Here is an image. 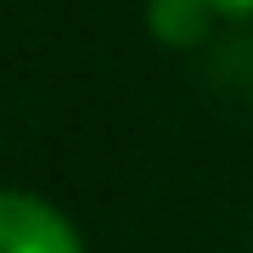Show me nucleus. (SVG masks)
Wrapping results in <instances>:
<instances>
[{
    "mask_svg": "<svg viewBox=\"0 0 253 253\" xmlns=\"http://www.w3.org/2000/svg\"><path fill=\"white\" fill-rule=\"evenodd\" d=\"M0 253H84V242L45 197L0 191Z\"/></svg>",
    "mask_w": 253,
    "mask_h": 253,
    "instance_id": "obj_1",
    "label": "nucleus"
},
{
    "mask_svg": "<svg viewBox=\"0 0 253 253\" xmlns=\"http://www.w3.org/2000/svg\"><path fill=\"white\" fill-rule=\"evenodd\" d=\"M208 17H214V0H152L146 6V28L163 45H197L208 34Z\"/></svg>",
    "mask_w": 253,
    "mask_h": 253,
    "instance_id": "obj_2",
    "label": "nucleus"
},
{
    "mask_svg": "<svg viewBox=\"0 0 253 253\" xmlns=\"http://www.w3.org/2000/svg\"><path fill=\"white\" fill-rule=\"evenodd\" d=\"M214 11H253V0H214Z\"/></svg>",
    "mask_w": 253,
    "mask_h": 253,
    "instance_id": "obj_3",
    "label": "nucleus"
}]
</instances>
